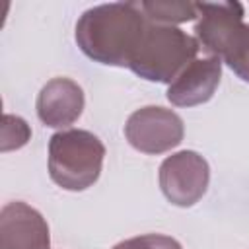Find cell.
I'll return each instance as SVG.
<instances>
[{"label": "cell", "mask_w": 249, "mask_h": 249, "mask_svg": "<svg viewBox=\"0 0 249 249\" xmlns=\"http://www.w3.org/2000/svg\"><path fill=\"white\" fill-rule=\"evenodd\" d=\"M84 89L70 78L49 80L37 95V117L45 126L64 128L76 123L84 111Z\"/></svg>", "instance_id": "obj_9"}, {"label": "cell", "mask_w": 249, "mask_h": 249, "mask_svg": "<svg viewBox=\"0 0 249 249\" xmlns=\"http://www.w3.org/2000/svg\"><path fill=\"white\" fill-rule=\"evenodd\" d=\"M0 136H2V144H0V150L2 152H10V150H18L21 146H25L31 138V128L29 124L18 117V115H10L6 113L2 117V130H0Z\"/></svg>", "instance_id": "obj_12"}, {"label": "cell", "mask_w": 249, "mask_h": 249, "mask_svg": "<svg viewBox=\"0 0 249 249\" xmlns=\"http://www.w3.org/2000/svg\"><path fill=\"white\" fill-rule=\"evenodd\" d=\"M124 136L134 150L158 156L177 148L183 142L185 124L175 111L160 105H148L136 109L126 119Z\"/></svg>", "instance_id": "obj_5"}, {"label": "cell", "mask_w": 249, "mask_h": 249, "mask_svg": "<svg viewBox=\"0 0 249 249\" xmlns=\"http://www.w3.org/2000/svg\"><path fill=\"white\" fill-rule=\"evenodd\" d=\"M196 41L210 56L220 58L228 41L243 23L245 10L239 2H196Z\"/></svg>", "instance_id": "obj_8"}, {"label": "cell", "mask_w": 249, "mask_h": 249, "mask_svg": "<svg viewBox=\"0 0 249 249\" xmlns=\"http://www.w3.org/2000/svg\"><path fill=\"white\" fill-rule=\"evenodd\" d=\"M158 177L163 196L175 206L189 208L206 195L210 167L198 152L181 150L161 161Z\"/></svg>", "instance_id": "obj_4"}, {"label": "cell", "mask_w": 249, "mask_h": 249, "mask_svg": "<svg viewBox=\"0 0 249 249\" xmlns=\"http://www.w3.org/2000/svg\"><path fill=\"white\" fill-rule=\"evenodd\" d=\"M198 51L200 45L196 37L175 25L154 23L148 19V27L128 68L148 82L171 84L181 70L196 58Z\"/></svg>", "instance_id": "obj_2"}, {"label": "cell", "mask_w": 249, "mask_h": 249, "mask_svg": "<svg viewBox=\"0 0 249 249\" xmlns=\"http://www.w3.org/2000/svg\"><path fill=\"white\" fill-rule=\"evenodd\" d=\"M220 60H224L237 78L249 84V25L241 23L228 41Z\"/></svg>", "instance_id": "obj_11"}, {"label": "cell", "mask_w": 249, "mask_h": 249, "mask_svg": "<svg viewBox=\"0 0 249 249\" xmlns=\"http://www.w3.org/2000/svg\"><path fill=\"white\" fill-rule=\"evenodd\" d=\"M222 60L218 56L195 58L167 88V101L175 107H195L212 99L220 86Z\"/></svg>", "instance_id": "obj_7"}, {"label": "cell", "mask_w": 249, "mask_h": 249, "mask_svg": "<svg viewBox=\"0 0 249 249\" xmlns=\"http://www.w3.org/2000/svg\"><path fill=\"white\" fill-rule=\"evenodd\" d=\"M113 249H183L181 243L163 233H146L136 235L124 241H119Z\"/></svg>", "instance_id": "obj_13"}, {"label": "cell", "mask_w": 249, "mask_h": 249, "mask_svg": "<svg viewBox=\"0 0 249 249\" xmlns=\"http://www.w3.org/2000/svg\"><path fill=\"white\" fill-rule=\"evenodd\" d=\"M49 224L27 202H8L0 212V249H49Z\"/></svg>", "instance_id": "obj_6"}, {"label": "cell", "mask_w": 249, "mask_h": 249, "mask_svg": "<svg viewBox=\"0 0 249 249\" xmlns=\"http://www.w3.org/2000/svg\"><path fill=\"white\" fill-rule=\"evenodd\" d=\"M142 12L146 18L154 23H163V25H173V23H183V21H193L198 18V8L196 2H175V0H152V2H140Z\"/></svg>", "instance_id": "obj_10"}, {"label": "cell", "mask_w": 249, "mask_h": 249, "mask_svg": "<svg viewBox=\"0 0 249 249\" xmlns=\"http://www.w3.org/2000/svg\"><path fill=\"white\" fill-rule=\"evenodd\" d=\"M148 27L140 2H111L86 10L76 23V43L93 62L128 68Z\"/></svg>", "instance_id": "obj_1"}, {"label": "cell", "mask_w": 249, "mask_h": 249, "mask_svg": "<svg viewBox=\"0 0 249 249\" xmlns=\"http://www.w3.org/2000/svg\"><path fill=\"white\" fill-rule=\"evenodd\" d=\"M103 142L89 130L66 128L49 140V175L64 191H86L101 175Z\"/></svg>", "instance_id": "obj_3"}]
</instances>
